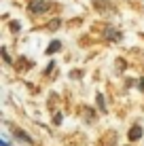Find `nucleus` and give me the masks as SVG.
Wrapping results in <instances>:
<instances>
[{
	"label": "nucleus",
	"instance_id": "obj_4",
	"mask_svg": "<svg viewBox=\"0 0 144 146\" xmlns=\"http://www.w3.org/2000/svg\"><path fill=\"white\" fill-rule=\"evenodd\" d=\"M59 47H62V44H59L57 40H55V42H51V44H49L47 53H49V55H51V53H57V51H59Z\"/></svg>",
	"mask_w": 144,
	"mask_h": 146
},
{
	"label": "nucleus",
	"instance_id": "obj_6",
	"mask_svg": "<svg viewBox=\"0 0 144 146\" xmlns=\"http://www.w3.org/2000/svg\"><path fill=\"white\" fill-rule=\"evenodd\" d=\"M96 100H98V106H100L102 110H106V106H104V104H106V102H104V98H102L100 93H98V98H96Z\"/></svg>",
	"mask_w": 144,
	"mask_h": 146
},
{
	"label": "nucleus",
	"instance_id": "obj_3",
	"mask_svg": "<svg viewBox=\"0 0 144 146\" xmlns=\"http://www.w3.org/2000/svg\"><path fill=\"white\" fill-rule=\"evenodd\" d=\"M13 133L17 135V138H21L23 142H28V144H32V138H30V135L23 131V129H17V127H13Z\"/></svg>",
	"mask_w": 144,
	"mask_h": 146
},
{
	"label": "nucleus",
	"instance_id": "obj_9",
	"mask_svg": "<svg viewBox=\"0 0 144 146\" xmlns=\"http://www.w3.org/2000/svg\"><path fill=\"white\" fill-rule=\"evenodd\" d=\"M138 85H140V89L144 91V78H140V83H138Z\"/></svg>",
	"mask_w": 144,
	"mask_h": 146
},
{
	"label": "nucleus",
	"instance_id": "obj_5",
	"mask_svg": "<svg viewBox=\"0 0 144 146\" xmlns=\"http://www.w3.org/2000/svg\"><path fill=\"white\" fill-rule=\"evenodd\" d=\"M108 36H110V40H121V36H123V34L121 32H115V30H108Z\"/></svg>",
	"mask_w": 144,
	"mask_h": 146
},
{
	"label": "nucleus",
	"instance_id": "obj_8",
	"mask_svg": "<svg viewBox=\"0 0 144 146\" xmlns=\"http://www.w3.org/2000/svg\"><path fill=\"white\" fill-rule=\"evenodd\" d=\"M59 123H62V114L57 112V114H55V125H59Z\"/></svg>",
	"mask_w": 144,
	"mask_h": 146
},
{
	"label": "nucleus",
	"instance_id": "obj_7",
	"mask_svg": "<svg viewBox=\"0 0 144 146\" xmlns=\"http://www.w3.org/2000/svg\"><path fill=\"white\" fill-rule=\"evenodd\" d=\"M19 28H21V26H19V23H15V21L11 23V30H13V32H19Z\"/></svg>",
	"mask_w": 144,
	"mask_h": 146
},
{
	"label": "nucleus",
	"instance_id": "obj_2",
	"mask_svg": "<svg viewBox=\"0 0 144 146\" xmlns=\"http://www.w3.org/2000/svg\"><path fill=\"white\" fill-rule=\"evenodd\" d=\"M142 127H140V125H133V127L129 129V140H140L142 138Z\"/></svg>",
	"mask_w": 144,
	"mask_h": 146
},
{
	"label": "nucleus",
	"instance_id": "obj_1",
	"mask_svg": "<svg viewBox=\"0 0 144 146\" xmlns=\"http://www.w3.org/2000/svg\"><path fill=\"white\" fill-rule=\"evenodd\" d=\"M49 7H51V2H49V0H32L30 11H32V13H44Z\"/></svg>",
	"mask_w": 144,
	"mask_h": 146
}]
</instances>
